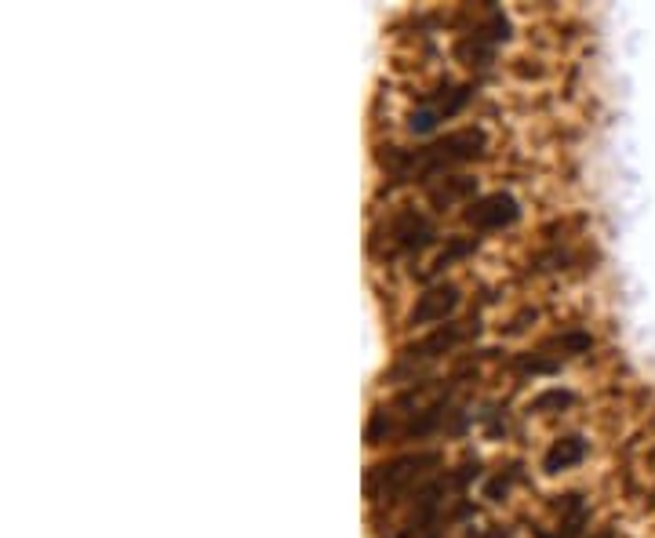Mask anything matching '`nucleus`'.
Masks as SVG:
<instances>
[{"instance_id":"nucleus-7","label":"nucleus","mask_w":655,"mask_h":538,"mask_svg":"<svg viewBox=\"0 0 655 538\" xmlns=\"http://www.w3.org/2000/svg\"><path fill=\"white\" fill-rule=\"evenodd\" d=\"M586 440L583 437H561V440H554L550 448H546V455H543V469L546 473H561V469H572V466H579V462L586 459Z\"/></svg>"},{"instance_id":"nucleus-8","label":"nucleus","mask_w":655,"mask_h":538,"mask_svg":"<svg viewBox=\"0 0 655 538\" xmlns=\"http://www.w3.org/2000/svg\"><path fill=\"white\" fill-rule=\"evenodd\" d=\"M474 193H477V179H466V175H444L437 186H430L434 208H452V204L474 197Z\"/></svg>"},{"instance_id":"nucleus-6","label":"nucleus","mask_w":655,"mask_h":538,"mask_svg":"<svg viewBox=\"0 0 655 538\" xmlns=\"http://www.w3.org/2000/svg\"><path fill=\"white\" fill-rule=\"evenodd\" d=\"M459 302H463V295H459L455 284H434V288H426L419 295V302H415L412 324H444L459 309Z\"/></svg>"},{"instance_id":"nucleus-2","label":"nucleus","mask_w":655,"mask_h":538,"mask_svg":"<svg viewBox=\"0 0 655 538\" xmlns=\"http://www.w3.org/2000/svg\"><path fill=\"white\" fill-rule=\"evenodd\" d=\"M441 466V455L437 451H419V455H397L390 462H379L364 473V491L372 502H390L397 499L401 491H408L419 477H426V469Z\"/></svg>"},{"instance_id":"nucleus-10","label":"nucleus","mask_w":655,"mask_h":538,"mask_svg":"<svg viewBox=\"0 0 655 538\" xmlns=\"http://www.w3.org/2000/svg\"><path fill=\"white\" fill-rule=\"evenodd\" d=\"M565 408V404H572V393H565V389H550V393H543V397H535V404L532 408L535 411H543V408Z\"/></svg>"},{"instance_id":"nucleus-9","label":"nucleus","mask_w":655,"mask_h":538,"mask_svg":"<svg viewBox=\"0 0 655 538\" xmlns=\"http://www.w3.org/2000/svg\"><path fill=\"white\" fill-rule=\"evenodd\" d=\"M474 248H477V240H466V237L448 240V248H444L441 255H437V262L430 266V273H426V277H437V273H444V269L452 266V262L466 259V255H474Z\"/></svg>"},{"instance_id":"nucleus-4","label":"nucleus","mask_w":655,"mask_h":538,"mask_svg":"<svg viewBox=\"0 0 655 538\" xmlns=\"http://www.w3.org/2000/svg\"><path fill=\"white\" fill-rule=\"evenodd\" d=\"M521 208L510 193H488V197H477L470 208L463 211V219L474 226V230H503V226H514Z\"/></svg>"},{"instance_id":"nucleus-5","label":"nucleus","mask_w":655,"mask_h":538,"mask_svg":"<svg viewBox=\"0 0 655 538\" xmlns=\"http://www.w3.org/2000/svg\"><path fill=\"white\" fill-rule=\"evenodd\" d=\"M470 335V328L466 324H441V328H434L426 339L412 342V346L404 349L401 364H423V360H437L441 353H452L459 342Z\"/></svg>"},{"instance_id":"nucleus-1","label":"nucleus","mask_w":655,"mask_h":538,"mask_svg":"<svg viewBox=\"0 0 655 538\" xmlns=\"http://www.w3.org/2000/svg\"><path fill=\"white\" fill-rule=\"evenodd\" d=\"M484 146H488V135L481 128H463V131H448L444 139L430 142V146H419V150H390L383 157V164L397 179H437L444 171L481 157Z\"/></svg>"},{"instance_id":"nucleus-3","label":"nucleus","mask_w":655,"mask_h":538,"mask_svg":"<svg viewBox=\"0 0 655 538\" xmlns=\"http://www.w3.org/2000/svg\"><path fill=\"white\" fill-rule=\"evenodd\" d=\"M437 240L434 222L419 215V211H397L393 219H386L372 237L375 255L397 259V255H419L423 248H430Z\"/></svg>"}]
</instances>
